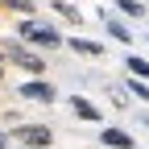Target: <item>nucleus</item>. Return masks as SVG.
I'll return each instance as SVG.
<instances>
[{
    "instance_id": "obj_12",
    "label": "nucleus",
    "mask_w": 149,
    "mask_h": 149,
    "mask_svg": "<svg viewBox=\"0 0 149 149\" xmlns=\"http://www.w3.org/2000/svg\"><path fill=\"white\" fill-rule=\"evenodd\" d=\"M128 87H133V95H141V100H149V87H145L141 79H133V83H128Z\"/></svg>"
},
{
    "instance_id": "obj_1",
    "label": "nucleus",
    "mask_w": 149,
    "mask_h": 149,
    "mask_svg": "<svg viewBox=\"0 0 149 149\" xmlns=\"http://www.w3.org/2000/svg\"><path fill=\"white\" fill-rule=\"evenodd\" d=\"M21 42L54 50V46H62V33H58V29H50V25H42V21H25V25H21Z\"/></svg>"
},
{
    "instance_id": "obj_9",
    "label": "nucleus",
    "mask_w": 149,
    "mask_h": 149,
    "mask_svg": "<svg viewBox=\"0 0 149 149\" xmlns=\"http://www.w3.org/2000/svg\"><path fill=\"white\" fill-rule=\"evenodd\" d=\"M116 8H120V13H128V17L145 13V4H141V0H116Z\"/></svg>"
},
{
    "instance_id": "obj_4",
    "label": "nucleus",
    "mask_w": 149,
    "mask_h": 149,
    "mask_svg": "<svg viewBox=\"0 0 149 149\" xmlns=\"http://www.w3.org/2000/svg\"><path fill=\"white\" fill-rule=\"evenodd\" d=\"M21 95H25V100H37V104H50V100H54V87L42 83V79H33V83L21 87Z\"/></svg>"
},
{
    "instance_id": "obj_13",
    "label": "nucleus",
    "mask_w": 149,
    "mask_h": 149,
    "mask_svg": "<svg viewBox=\"0 0 149 149\" xmlns=\"http://www.w3.org/2000/svg\"><path fill=\"white\" fill-rule=\"evenodd\" d=\"M0 149H8V137H4V133H0Z\"/></svg>"
},
{
    "instance_id": "obj_15",
    "label": "nucleus",
    "mask_w": 149,
    "mask_h": 149,
    "mask_svg": "<svg viewBox=\"0 0 149 149\" xmlns=\"http://www.w3.org/2000/svg\"><path fill=\"white\" fill-rule=\"evenodd\" d=\"M141 4H149V0H141Z\"/></svg>"
},
{
    "instance_id": "obj_5",
    "label": "nucleus",
    "mask_w": 149,
    "mask_h": 149,
    "mask_svg": "<svg viewBox=\"0 0 149 149\" xmlns=\"http://www.w3.org/2000/svg\"><path fill=\"white\" fill-rule=\"evenodd\" d=\"M104 145H112V149H128V145H133V137L120 133V128H104Z\"/></svg>"
},
{
    "instance_id": "obj_6",
    "label": "nucleus",
    "mask_w": 149,
    "mask_h": 149,
    "mask_svg": "<svg viewBox=\"0 0 149 149\" xmlns=\"http://www.w3.org/2000/svg\"><path fill=\"white\" fill-rule=\"evenodd\" d=\"M70 46L79 50V54H87V58H100V54H104V46H100V42H87V37H74Z\"/></svg>"
},
{
    "instance_id": "obj_16",
    "label": "nucleus",
    "mask_w": 149,
    "mask_h": 149,
    "mask_svg": "<svg viewBox=\"0 0 149 149\" xmlns=\"http://www.w3.org/2000/svg\"><path fill=\"white\" fill-rule=\"evenodd\" d=\"M0 58H4V54H0Z\"/></svg>"
},
{
    "instance_id": "obj_10",
    "label": "nucleus",
    "mask_w": 149,
    "mask_h": 149,
    "mask_svg": "<svg viewBox=\"0 0 149 149\" xmlns=\"http://www.w3.org/2000/svg\"><path fill=\"white\" fill-rule=\"evenodd\" d=\"M128 70H133L137 79H149V62H141V58H128Z\"/></svg>"
},
{
    "instance_id": "obj_8",
    "label": "nucleus",
    "mask_w": 149,
    "mask_h": 149,
    "mask_svg": "<svg viewBox=\"0 0 149 149\" xmlns=\"http://www.w3.org/2000/svg\"><path fill=\"white\" fill-rule=\"evenodd\" d=\"M0 4H4V8H13V13H33V0H0Z\"/></svg>"
},
{
    "instance_id": "obj_14",
    "label": "nucleus",
    "mask_w": 149,
    "mask_h": 149,
    "mask_svg": "<svg viewBox=\"0 0 149 149\" xmlns=\"http://www.w3.org/2000/svg\"><path fill=\"white\" fill-rule=\"evenodd\" d=\"M0 74H4V66H0Z\"/></svg>"
},
{
    "instance_id": "obj_11",
    "label": "nucleus",
    "mask_w": 149,
    "mask_h": 149,
    "mask_svg": "<svg viewBox=\"0 0 149 149\" xmlns=\"http://www.w3.org/2000/svg\"><path fill=\"white\" fill-rule=\"evenodd\" d=\"M112 37H116V42H133V33H128L120 21H112Z\"/></svg>"
},
{
    "instance_id": "obj_3",
    "label": "nucleus",
    "mask_w": 149,
    "mask_h": 149,
    "mask_svg": "<svg viewBox=\"0 0 149 149\" xmlns=\"http://www.w3.org/2000/svg\"><path fill=\"white\" fill-rule=\"evenodd\" d=\"M17 137H21L29 149H46L54 133H50V128H42V124H25V128H17Z\"/></svg>"
},
{
    "instance_id": "obj_7",
    "label": "nucleus",
    "mask_w": 149,
    "mask_h": 149,
    "mask_svg": "<svg viewBox=\"0 0 149 149\" xmlns=\"http://www.w3.org/2000/svg\"><path fill=\"white\" fill-rule=\"evenodd\" d=\"M74 112H79L83 120H100V112H95V104H87V100H79V95H74Z\"/></svg>"
},
{
    "instance_id": "obj_2",
    "label": "nucleus",
    "mask_w": 149,
    "mask_h": 149,
    "mask_svg": "<svg viewBox=\"0 0 149 149\" xmlns=\"http://www.w3.org/2000/svg\"><path fill=\"white\" fill-rule=\"evenodd\" d=\"M0 54H8V58H13L17 66H25L29 74H42V70H46V62H42V58H37V54H33V50H25L21 42H8V46H4V50H0Z\"/></svg>"
}]
</instances>
